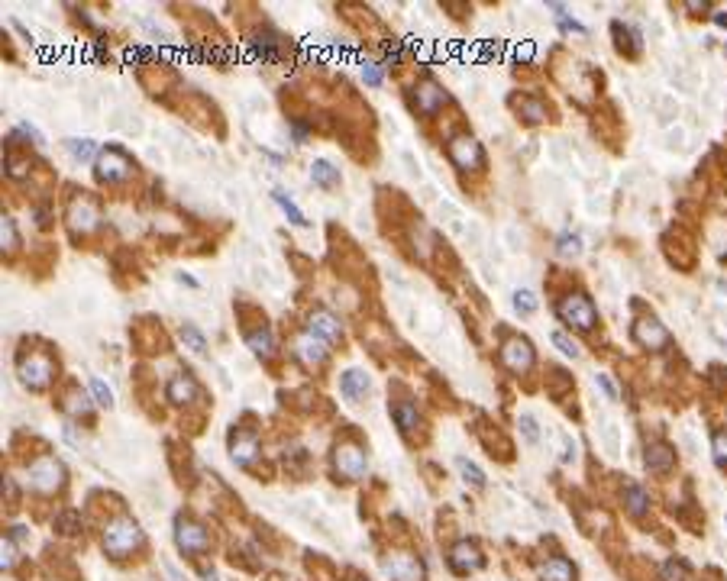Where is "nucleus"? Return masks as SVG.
Here are the masks:
<instances>
[{"mask_svg":"<svg viewBox=\"0 0 727 581\" xmlns=\"http://www.w3.org/2000/svg\"><path fill=\"white\" fill-rule=\"evenodd\" d=\"M362 78L375 88V84H381V68H378V65H365V68H362Z\"/></svg>","mask_w":727,"mask_h":581,"instance_id":"a18cd8bd","label":"nucleus"},{"mask_svg":"<svg viewBox=\"0 0 727 581\" xmlns=\"http://www.w3.org/2000/svg\"><path fill=\"white\" fill-rule=\"evenodd\" d=\"M55 369H52V359L43 353H29V359L20 362V381L26 387H33V391H39V387H45L49 381H52Z\"/></svg>","mask_w":727,"mask_h":581,"instance_id":"0eeeda50","label":"nucleus"},{"mask_svg":"<svg viewBox=\"0 0 727 581\" xmlns=\"http://www.w3.org/2000/svg\"><path fill=\"white\" fill-rule=\"evenodd\" d=\"M450 159L459 171H479V168H485V152H482L479 139L469 136V132L450 139Z\"/></svg>","mask_w":727,"mask_h":581,"instance_id":"20e7f679","label":"nucleus"},{"mask_svg":"<svg viewBox=\"0 0 727 581\" xmlns=\"http://www.w3.org/2000/svg\"><path fill=\"white\" fill-rule=\"evenodd\" d=\"M711 452H714L718 468H724V472H727V426L714 433V440H711Z\"/></svg>","mask_w":727,"mask_h":581,"instance_id":"f704fd0d","label":"nucleus"},{"mask_svg":"<svg viewBox=\"0 0 727 581\" xmlns=\"http://www.w3.org/2000/svg\"><path fill=\"white\" fill-rule=\"evenodd\" d=\"M385 59H388L391 65H398V62H401V42H398V39L385 42Z\"/></svg>","mask_w":727,"mask_h":581,"instance_id":"c03bdc74","label":"nucleus"},{"mask_svg":"<svg viewBox=\"0 0 727 581\" xmlns=\"http://www.w3.org/2000/svg\"><path fill=\"white\" fill-rule=\"evenodd\" d=\"M546 381H550V394H553V397H563L569 387H572V375H566L563 369H550Z\"/></svg>","mask_w":727,"mask_h":581,"instance_id":"473e14b6","label":"nucleus"},{"mask_svg":"<svg viewBox=\"0 0 727 581\" xmlns=\"http://www.w3.org/2000/svg\"><path fill=\"white\" fill-rule=\"evenodd\" d=\"M621 497H624V504H627L630 517H643V513L650 511V497H647V491H643L640 484H627Z\"/></svg>","mask_w":727,"mask_h":581,"instance_id":"5701e85b","label":"nucleus"},{"mask_svg":"<svg viewBox=\"0 0 727 581\" xmlns=\"http://www.w3.org/2000/svg\"><path fill=\"white\" fill-rule=\"evenodd\" d=\"M65 149L71 152V159H78V162L100 159V155H98V146H94L91 139H68V142H65Z\"/></svg>","mask_w":727,"mask_h":581,"instance_id":"a878e982","label":"nucleus"},{"mask_svg":"<svg viewBox=\"0 0 727 581\" xmlns=\"http://www.w3.org/2000/svg\"><path fill=\"white\" fill-rule=\"evenodd\" d=\"M230 456H233V462H236V465H249V462L259 456L256 433H236V436H233V442H230Z\"/></svg>","mask_w":727,"mask_h":581,"instance_id":"a211bd4d","label":"nucleus"},{"mask_svg":"<svg viewBox=\"0 0 727 581\" xmlns=\"http://www.w3.org/2000/svg\"><path fill=\"white\" fill-rule=\"evenodd\" d=\"M311 181L317 187H337L339 185V168H333L327 159H317L311 165Z\"/></svg>","mask_w":727,"mask_h":581,"instance_id":"b1692460","label":"nucleus"},{"mask_svg":"<svg viewBox=\"0 0 727 581\" xmlns=\"http://www.w3.org/2000/svg\"><path fill=\"white\" fill-rule=\"evenodd\" d=\"M311 333L317 336V339H323V343H339V339H343V326H339V320L333 317V313H327V310H314L311 313Z\"/></svg>","mask_w":727,"mask_h":581,"instance_id":"dca6fc26","label":"nucleus"},{"mask_svg":"<svg viewBox=\"0 0 727 581\" xmlns=\"http://www.w3.org/2000/svg\"><path fill=\"white\" fill-rule=\"evenodd\" d=\"M643 462H647V468L653 472V475H669L673 465H675V449L669 446V442H653V446H647Z\"/></svg>","mask_w":727,"mask_h":581,"instance_id":"2eb2a0df","label":"nucleus"},{"mask_svg":"<svg viewBox=\"0 0 727 581\" xmlns=\"http://www.w3.org/2000/svg\"><path fill=\"white\" fill-rule=\"evenodd\" d=\"M689 578V568H685V562H675V559H669V562L663 565V581H685Z\"/></svg>","mask_w":727,"mask_h":581,"instance_id":"e433bc0d","label":"nucleus"},{"mask_svg":"<svg viewBox=\"0 0 727 581\" xmlns=\"http://www.w3.org/2000/svg\"><path fill=\"white\" fill-rule=\"evenodd\" d=\"M91 391H94V397H98V404H104V407H114V391L104 385L100 378H94L91 381Z\"/></svg>","mask_w":727,"mask_h":581,"instance_id":"58836bf2","label":"nucleus"},{"mask_svg":"<svg viewBox=\"0 0 727 581\" xmlns=\"http://www.w3.org/2000/svg\"><path fill=\"white\" fill-rule=\"evenodd\" d=\"M391 417H395V423H398V430L404 436H414L420 430V414H417V404H411V401H398L391 407Z\"/></svg>","mask_w":727,"mask_h":581,"instance_id":"aec40b11","label":"nucleus"},{"mask_svg":"<svg viewBox=\"0 0 727 581\" xmlns=\"http://www.w3.org/2000/svg\"><path fill=\"white\" fill-rule=\"evenodd\" d=\"M17 565V543L13 539H3V568H13Z\"/></svg>","mask_w":727,"mask_h":581,"instance_id":"37998d69","label":"nucleus"},{"mask_svg":"<svg viewBox=\"0 0 727 581\" xmlns=\"http://www.w3.org/2000/svg\"><path fill=\"white\" fill-rule=\"evenodd\" d=\"M204 578H207V581H217V575H213V572H204Z\"/></svg>","mask_w":727,"mask_h":581,"instance_id":"3c124183","label":"nucleus"},{"mask_svg":"<svg viewBox=\"0 0 727 581\" xmlns=\"http://www.w3.org/2000/svg\"><path fill=\"white\" fill-rule=\"evenodd\" d=\"M246 346L256 355H262V359H272V355H275V343H272V333H268V330H252V333H246Z\"/></svg>","mask_w":727,"mask_h":581,"instance_id":"393cba45","label":"nucleus"},{"mask_svg":"<svg viewBox=\"0 0 727 581\" xmlns=\"http://www.w3.org/2000/svg\"><path fill=\"white\" fill-rule=\"evenodd\" d=\"M450 568L456 575H469V572H479L482 568V552L475 543H469V539H462V543H456V546L450 549Z\"/></svg>","mask_w":727,"mask_h":581,"instance_id":"4468645a","label":"nucleus"},{"mask_svg":"<svg viewBox=\"0 0 727 581\" xmlns=\"http://www.w3.org/2000/svg\"><path fill=\"white\" fill-rule=\"evenodd\" d=\"M521 433H523V440L527 442H540V430H537V420H533L530 414H521Z\"/></svg>","mask_w":727,"mask_h":581,"instance_id":"4c0bfd02","label":"nucleus"},{"mask_svg":"<svg viewBox=\"0 0 727 581\" xmlns=\"http://www.w3.org/2000/svg\"><path fill=\"white\" fill-rule=\"evenodd\" d=\"M130 175H133V162L126 159L120 149L100 152V159H98V178L100 181H107V185H120V181H126Z\"/></svg>","mask_w":727,"mask_h":581,"instance_id":"1a4fd4ad","label":"nucleus"},{"mask_svg":"<svg viewBox=\"0 0 727 581\" xmlns=\"http://www.w3.org/2000/svg\"><path fill=\"white\" fill-rule=\"evenodd\" d=\"M175 546L185 555H201L211 549V536H207V529L201 523H194V520H188V517H178L175 520Z\"/></svg>","mask_w":727,"mask_h":581,"instance_id":"423d86ee","label":"nucleus"},{"mask_svg":"<svg viewBox=\"0 0 727 581\" xmlns=\"http://www.w3.org/2000/svg\"><path fill=\"white\" fill-rule=\"evenodd\" d=\"M65 220H68L71 233H91V229L98 226V220H100V210H98V203L91 201V197H75V201L68 203Z\"/></svg>","mask_w":727,"mask_h":581,"instance_id":"9b49d317","label":"nucleus"},{"mask_svg":"<svg viewBox=\"0 0 727 581\" xmlns=\"http://www.w3.org/2000/svg\"><path fill=\"white\" fill-rule=\"evenodd\" d=\"M333 468H337L339 478H346V481H359V478L365 475V468H369L365 449H362V446H355V442H339L337 449H333Z\"/></svg>","mask_w":727,"mask_h":581,"instance_id":"39448f33","label":"nucleus"},{"mask_svg":"<svg viewBox=\"0 0 727 581\" xmlns=\"http://www.w3.org/2000/svg\"><path fill=\"white\" fill-rule=\"evenodd\" d=\"M65 410H68L71 417H88L91 414V401H88V394L81 391V387H75L68 394V401H65Z\"/></svg>","mask_w":727,"mask_h":581,"instance_id":"c756f323","label":"nucleus"},{"mask_svg":"<svg viewBox=\"0 0 727 581\" xmlns=\"http://www.w3.org/2000/svg\"><path fill=\"white\" fill-rule=\"evenodd\" d=\"M259 59L262 62H278L282 59V52H278V36L275 33H266V42H259Z\"/></svg>","mask_w":727,"mask_h":581,"instance_id":"72a5a7b5","label":"nucleus"},{"mask_svg":"<svg viewBox=\"0 0 727 581\" xmlns=\"http://www.w3.org/2000/svg\"><path fill=\"white\" fill-rule=\"evenodd\" d=\"M3 246H7V252H13V249L20 246V239H17V226H13V220H3Z\"/></svg>","mask_w":727,"mask_h":581,"instance_id":"a19ab883","label":"nucleus"},{"mask_svg":"<svg viewBox=\"0 0 727 581\" xmlns=\"http://www.w3.org/2000/svg\"><path fill=\"white\" fill-rule=\"evenodd\" d=\"M540 581H576V568L563 555H550L540 565Z\"/></svg>","mask_w":727,"mask_h":581,"instance_id":"4be33fe9","label":"nucleus"},{"mask_svg":"<svg viewBox=\"0 0 727 581\" xmlns=\"http://www.w3.org/2000/svg\"><path fill=\"white\" fill-rule=\"evenodd\" d=\"M556 313L563 323L576 326V330H592L595 323H598V310H595V304L588 300V294H582V290H569L566 297L556 304Z\"/></svg>","mask_w":727,"mask_h":581,"instance_id":"f03ea898","label":"nucleus"},{"mask_svg":"<svg viewBox=\"0 0 727 581\" xmlns=\"http://www.w3.org/2000/svg\"><path fill=\"white\" fill-rule=\"evenodd\" d=\"M450 104V94H446L436 81H420L414 88V107H417V114H424V116H434L436 110H443V107Z\"/></svg>","mask_w":727,"mask_h":581,"instance_id":"f8f14e48","label":"nucleus"},{"mask_svg":"<svg viewBox=\"0 0 727 581\" xmlns=\"http://www.w3.org/2000/svg\"><path fill=\"white\" fill-rule=\"evenodd\" d=\"M576 458V442H566V456H563V462H572Z\"/></svg>","mask_w":727,"mask_h":581,"instance_id":"09e8293b","label":"nucleus"},{"mask_svg":"<svg viewBox=\"0 0 727 581\" xmlns=\"http://www.w3.org/2000/svg\"><path fill=\"white\" fill-rule=\"evenodd\" d=\"M181 343H185L191 353H197V355L207 353V339H204V333H201L194 323H185V326H181Z\"/></svg>","mask_w":727,"mask_h":581,"instance_id":"cd10ccee","label":"nucleus"},{"mask_svg":"<svg viewBox=\"0 0 727 581\" xmlns=\"http://www.w3.org/2000/svg\"><path fill=\"white\" fill-rule=\"evenodd\" d=\"M553 343L559 346V349H563V353L566 355H572V359H579V346L572 343V339H569L566 333H553Z\"/></svg>","mask_w":727,"mask_h":581,"instance_id":"79ce46f5","label":"nucleus"},{"mask_svg":"<svg viewBox=\"0 0 727 581\" xmlns=\"http://www.w3.org/2000/svg\"><path fill=\"white\" fill-rule=\"evenodd\" d=\"M595 381L602 385V391H604V394H608V397H611V401H614V397H618V391H614V385H611V381H608V378H604V375H595Z\"/></svg>","mask_w":727,"mask_h":581,"instance_id":"49530a36","label":"nucleus"},{"mask_svg":"<svg viewBox=\"0 0 727 581\" xmlns=\"http://www.w3.org/2000/svg\"><path fill=\"white\" fill-rule=\"evenodd\" d=\"M514 307L521 310L523 317H530L533 310H537V297H533V290H514Z\"/></svg>","mask_w":727,"mask_h":581,"instance_id":"c9c22d12","label":"nucleus"},{"mask_svg":"<svg viewBox=\"0 0 727 581\" xmlns=\"http://www.w3.org/2000/svg\"><path fill=\"white\" fill-rule=\"evenodd\" d=\"M142 543H146V536H142L139 523L130 517H116L104 527V552L110 559H126L136 549H142Z\"/></svg>","mask_w":727,"mask_h":581,"instance_id":"f257e3e1","label":"nucleus"},{"mask_svg":"<svg viewBox=\"0 0 727 581\" xmlns=\"http://www.w3.org/2000/svg\"><path fill=\"white\" fill-rule=\"evenodd\" d=\"M385 572L395 581H424V565L411 552H395L391 559H385Z\"/></svg>","mask_w":727,"mask_h":581,"instance_id":"ddd939ff","label":"nucleus"},{"mask_svg":"<svg viewBox=\"0 0 727 581\" xmlns=\"http://www.w3.org/2000/svg\"><path fill=\"white\" fill-rule=\"evenodd\" d=\"M65 484V465L52 456L36 458L29 465V488L39 494H55Z\"/></svg>","mask_w":727,"mask_h":581,"instance_id":"7ed1b4c3","label":"nucleus"},{"mask_svg":"<svg viewBox=\"0 0 727 581\" xmlns=\"http://www.w3.org/2000/svg\"><path fill=\"white\" fill-rule=\"evenodd\" d=\"M630 336H634V343L637 346H643V349H653V353H659V349H666L669 346V330H666L659 320H653V317H643V320H637L634 323V330H630Z\"/></svg>","mask_w":727,"mask_h":581,"instance_id":"9d476101","label":"nucleus"},{"mask_svg":"<svg viewBox=\"0 0 727 581\" xmlns=\"http://www.w3.org/2000/svg\"><path fill=\"white\" fill-rule=\"evenodd\" d=\"M272 197H275V203H278V207H282V210H284V217H288V220H291L294 226H307V220H304V213L298 210V207H294V203H291V197H288V194H284V191H272Z\"/></svg>","mask_w":727,"mask_h":581,"instance_id":"7c9ffc66","label":"nucleus"},{"mask_svg":"<svg viewBox=\"0 0 727 581\" xmlns=\"http://www.w3.org/2000/svg\"><path fill=\"white\" fill-rule=\"evenodd\" d=\"M26 536H29L26 527H13V533H10V539H13V543H26Z\"/></svg>","mask_w":727,"mask_h":581,"instance_id":"de8ad7c7","label":"nucleus"},{"mask_svg":"<svg viewBox=\"0 0 727 581\" xmlns=\"http://www.w3.org/2000/svg\"><path fill=\"white\" fill-rule=\"evenodd\" d=\"M369 387H372V378H369L362 369H349V371H343V378H339V391H343L346 401H362V397L369 394Z\"/></svg>","mask_w":727,"mask_h":581,"instance_id":"f3484780","label":"nucleus"},{"mask_svg":"<svg viewBox=\"0 0 727 581\" xmlns=\"http://www.w3.org/2000/svg\"><path fill=\"white\" fill-rule=\"evenodd\" d=\"M714 23H718V26H727V17H724V13H718V17H714Z\"/></svg>","mask_w":727,"mask_h":581,"instance_id":"8fccbe9b","label":"nucleus"},{"mask_svg":"<svg viewBox=\"0 0 727 581\" xmlns=\"http://www.w3.org/2000/svg\"><path fill=\"white\" fill-rule=\"evenodd\" d=\"M55 527H62V533H78L81 529V520H78V513H59L55 517Z\"/></svg>","mask_w":727,"mask_h":581,"instance_id":"ea45409f","label":"nucleus"},{"mask_svg":"<svg viewBox=\"0 0 727 581\" xmlns=\"http://www.w3.org/2000/svg\"><path fill=\"white\" fill-rule=\"evenodd\" d=\"M556 252L563 258H579L582 256V239H579L576 233H563V236L556 239Z\"/></svg>","mask_w":727,"mask_h":581,"instance_id":"c85d7f7f","label":"nucleus"},{"mask_svg":"<svg viewBox=\"0 0 727 581\" xmlns=\"http://www.w3.org/2000/svg\"><path fill=\"white\" fill-rule=\"evenodd\" d=\"M517 114H521L527 123H540V120H546V104L533 100V97H523L521 104H517Z\"/></svg>","mask_w":727,"mask_h":581,"instance_id":"bb28decb","label":"nucleus"},{"mask_svg":"<svg viewBox=\"0 0 727 581\" xmlns=\"http://www.w3.org/2000/svg\"><path fill=\"white\" fill-rule=\"evenodd\" d=\"M456 468L462 472V478L472 484V488H485V475H482V468L475 465V462H469V458H456Z\"/></svg>","mask_w":727,"mask_h":581,"instance_id":"2f4dec72","label":"nucleus"},{"mask_svg":"<svg viewBox=\"0 0 727 581\" xmlns=\"http://www.w3.org/2000/svg\"><path fill=\"white\" fill-rule=\"evenodd\" d=\"M298 359H301L304 365H323V359H327V343L317 339L314 333L301 336V339H298Z\"/></svg>","mask_w":727,"mask_h":581,"instance_id":"412c9836","label":"nucleus"},{"mask_svg":"<svg viewBox=\"0 0 727 581\" xmlns=\"http://www.w3.org/2000/svg\"><path fill=\"white\" fill-rule=\"evenodd\" d=\"M501 365L514 375H523V371L533 365V346L523 339V336H511L501 343Z\"/></svg>","mask_w":727,"mask_h":581,"instance_id":"6e6552de","label":"nucleus"},{"mask_svg":"<svg viewBox=\"0 0 727 581\" xmlns=\"http://www.w3.org/2000/svg\"><path fill=\"white\" fill-rule=\"evenodd\" d=\"M197 394H201V387H197V381L191 378V375H175V378L169 381V401L171 404H191V401H197Z\"/></svg>","mask_w":727,"mask_h":581,"instance_id":"6ab92c4d","label":"nucleus"}]
</instances>
